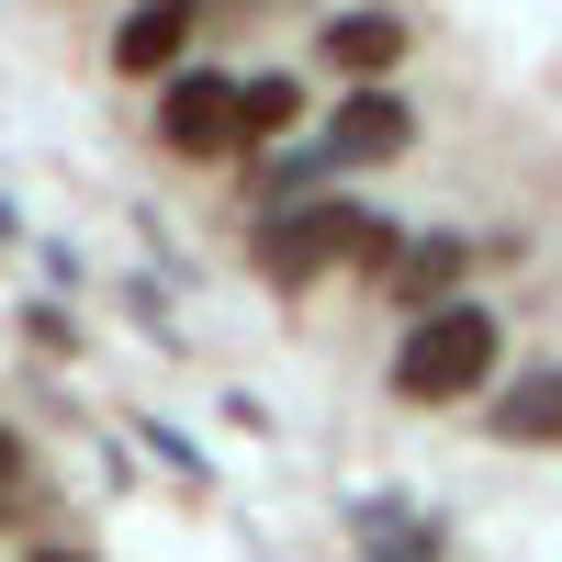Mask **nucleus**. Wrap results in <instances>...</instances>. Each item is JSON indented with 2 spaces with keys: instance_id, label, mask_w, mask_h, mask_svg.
Listing matches in <instances>:
<instances>
[{
  "instance_id": "nucleus-5",
  "label": "nucleus",
  "mask_w": 562,
  "mask_h": 562,
  "mask_svg": "<svg viewBox=\"0 0 562 562\" xmlns=\"http://www.w3.org/2000/svg\"><path fill=\"white\" fill-rule=\"evenodd\" d=\"M405 135H416V124H405V102H394V90H360V102L338 113V158H394Z\"/></svg>"
},
{
  "instance_id": "nucleus-10",
  "label": "nucleus",
  "mask_w": 562,
  "mask_h": 562,
  "mask_svg": "<svg viewBox=\"0 0 562 562\" xmlns=\"http://www.w3.org/2000/svg\"><path fill=\"white\" fill-rule=\"evenodd\" d=\"M12 473H23V439H12V428H0V484H12Z\"/></svg>"
},
{
  "instance_id": "nucleus-2",
  "label": "nucleus",
  "mask_w": 562,
  "mask_h": 562,
  "mask_svg": "<svg viewBox=\"0 0 562 562\" xmlns=\"http://www.w3.org/2000/svg\"><path fill=\"white\" fill-rule=\"evenodd\" d=\"M383 214L371 203H293L281 225H259V270L270 281H315V270H338V259H383Z\"/></svg>"
},
{
  "instance_id": "nucleus-6",
  "label": "nucleus",
  "mask_w": 562,
  "mask_h": 562,
  "mask_svg": "<svg viewBox=\"0 0 562 562\" xmlns=\"http://www.w3.org/2000/svg\"><path fill=\"white\" fill-rule=\"evenodd\" d=\"M450 281H461V237H416V248L394 259V293H405V304H428V315L450 304Z\"/></svg>"
},
{
  "instance_id": "nucleus-3",
  "label": "nucleus",
  "mask_w": 562,
  "mask_h": 562,
  "mask_svg": "<svg viewBox=\"0 0 562 562\" xmlns=\"http://www.w3.org/2000/svg\"><path fill=\"white\" fill-rule=\"evenodd\" d=\"M158 135H169L180 158H225V147H237V79L180 68V79H169V102H158Z\"/></svg>"
},
{
  "instance_id": "nucleus-7",
  "label": "nucleus",
  "mask_w": 562,
  "mask_h": 562,
  "mask_svg": "<svg viewBox=\"0 0 562 562\" xmlns=\"http://www.w3.org/2000/svg\"><path fill=\"white\" fill-rule=\"evenodd\" d=\"M495 428H506V439H562V371H540V383H518V394H495Z\"/></svg>"
},
{
  "instance_id": "nucleus-4",
  "label": "nucleus",
  "mask_w": 562,
  "mask_h": 562,
  "mask_svg": "<svg viewBox=\"0 0 562 562\" xmlns=\"http://www.w3.org/2000/svg\"><path fill=\"white\" fill-rule=\"evenodd\" d=\"M180 45H192V12H180V0H158V12H135V23L113 34V68L147 79V68H169V57H180Z\"/></svg>"
},
{
  "instance_id": "nucleus-8",
  "label": "nucleus",
  "mask_w": 562,
  "mask_h": 562,
  "mask_svg": "<svg viewBox=\"0 0 562 562\" xmlns=\"http://www.w3.org/2000/svg\"><path fill=\"white\" fill-rule=\"evenodd\" d=\"M281 124H293V79H237V147H248V135H281Z\"/></svg>"
},
{
  "instance_id": "nucleus-11",
  "label": "nucleus",
  "mask_w": 562,
  "mask_h": 562,
  "mask_svg": "<svg viewBox=\"0 0 562 562\" xmlns=\"http://www.w3.org/2000/svg\"><path fill=\"white\" fill-rule=\"evenodd\" d=\"M23 562H79V551H23Z\"/></svg>"
},
{
  "instance_id": "nucleus-1",
  "label": "nucleus",
  "mask_w": 562,
  "mask_h": 562,
  "mask_svg": "<svg viewBox=\"0 0 562 562\" xmlns=\"http://www.w3.org/2000/svg\"><path fill=\"white\" fill-rule=\"evenodd\" d=\"M495 315L484 304H439V315H416V338L394 349V394L405 405H461V394H484L495 383Z\"/></svg>"
},
{
  "instance_id": "nucleus-9",
  "label": "nucleus",
  "mask_w": 562,
  "mask_h": 562,
  "mask_svg": "<svg viewBox=\"0 0 562 562\" xmlns=\"http://www.w3.org/2000/svg\"><path fill=\"white\" fill-rule=\"evenodd\" d=\"M394 45H405V23H326V57L338 68H394Z\"/></svg>"
}]
</instances>
